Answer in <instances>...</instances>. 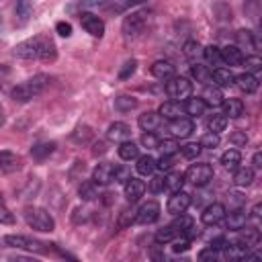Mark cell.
Here are the masks:
<instances>
[{
  "mask_svg": "<svg viewBox=\"0 0 262 262\" xmlns=\"http://www.w3.org/2000/svg\"><path fill=\"white\" fill-rule=\"evenodd\" d=\"M12 53L14 57H20V59H43V61H53L55 55H57V49H55V43L45 37V35H35L31 39H25L20 43H16L12 47Z\"/></svg>",
  "mask_w": 262,
  "mask_h": 262,
  "instance_id": "obj_1",
  "label": "cell"
},
{
  "mask_svg": "<svg viewBox=\"0 0 262 262\" xmlns=\"http://www.w3.org/2000/svg\"><path fill=\"white\" fill-rule=\"evenodd\" d=\"M49 82H51V78L47 74H35L33 78H29L23 84L14 86L12 92H10V96H12L14 102H29V100L37 98L49 86Z\"/></svg>",
  "mask_w": 262,
  "mask_h": 262,
  "instance_id": "obj_2",
  "label": "cell"
},
{
  "mask_svg": "<svg viewBox=\"0 0 262 262\" xmlns=\"http://www.w3.org/2000/svg\"><path fill=\"white\" fill-rule=\"evenodd\" d=\"M25 221H27V225L33 227L35 231L47 233V231H53V229H55V219H53V215H51L47 209H43V207H29V209H25Z\"/></svg>",
  "mask_w": 262,
  "mask_h": 262,
  "instance_id": "obj_3",
  "label": "cell"
},
{
  "mask_svg": "<svg viewBox=\"0 0 262 262\" xmlns=\"http://www.w3.org/2000/svg\"><path fill=\"white\" fill-rule=\"evenodd\" d=\"M149 20V12L147 10H135V12H129L125 18H123V35L125 39H135L143 33L145 25Z\"/></svg>",
  "mask_w": 262,
  "mask_h": 262,
  "instance_id": "obj_4",
  "label": "cell"
},
{
  "mask_svg": "<svg viewBox=\"0 0 262 262\" xmlns=\"http://www.w3.org/2000/svg\"><path fill=\"white\" fill-rule=\"evenodd\" d=\"M192 92V84L188 78H182V76H172L170 80H166V94L172 98V100H186Z\"/></svg>",
  "mask_w": 262,
  "mask_h": 262,
  "instance_id": "obj_5",
  "label": "cell"
},
{
  "mask_svg": "<svg viewBox=\"0 0 262 262\" xmlns=\"http://www.w3.org/2000/svg\"><path fill=\"white\" fill-rule=\"evenodd\" d=\"M4 246L16 248V250H27V252H37V254L47 252V248H45L47 244L33 239L29 235H4Z\"/></svg>",
  "mask_w": 262,
  "mask_h": 262,
  "instance_id": "obj_6",
  "label": "cell"
},
{
  "mask_svg": "<svg viewBox=\"0 0 262 262\" xmlns=\"http://www.w3.org/2000/svg\"><path fill=\"white\" fill-rule=\"evenodd\" d=\"M184 180H188L190 184L194 186H205L213 180V168L211 164H190L186 174H184Z\"/></svg>",
  "mask_w": 262,
  "mask_h": 262,
  "instance_id": "obj_7",
  "label": "cell"
},
{
  "mask_svg": "<svg viewBox=\"0 0 262 262\" xmlns=\"http://www.w3.org/2000/svg\"><path fill=\"white\" fill-rule=\"evenodd\" d=\"M158 219H160V205L156 201H147L135 211V223L149 225V223H156Z\"/></svg>",
  "mask_w": 262,
  "mask_h": 262,
  "instance_id": "obj_8",
  "label": "cell"
},
{
  "mask_svg": "<svg viewBox=\"0 0 262 262\" xmlns=\"http://www.w3.org/2000/svg\"><path fill=\"white\" fill-rule=\"evenodd\" d=\"M190 203H192V199H190L188 192H184V190H176V192H172V196L168 199V203H166V211H168L170 215H180V213H184V211L190 207Z\"/></svg>",
  "mask_w": 262,
  "mask_h": 262,
  "instance_id": "obj_9",
  "label": "cell"
},
{
  "mask_svg": "<svg viewBox=\"0 0 262 262\" xmlns=\"http://www.w3.org/2000/svg\"><path fill=\"white\" fill-rule=\"evenodd\" d=\"M168 131L172 133V137L186 139V137L194 131V121H192L190 117H178V119H172L170 125H168Z\"/></svg>",
  "mask_w": 262,
  "mask_h": 262,
  "instance_id": "obj_10",
  "label": "cell"
},
{
  "mask_svg": "<svg viewBox=\"0 0 262 262\" xmlns=\"http://www.w3.org/2000/svg\"><path fill=\"white\" fill-rule=\"evenodd\" d=\"M80 25L92 37H102L104 35V23H102V18L96 16V14H92V12H82L80 14Z\"/></svg>",
  "mask_w": 262,
  "mask_h": 262,
  "instance_id": "obj_11",
  "label": "cell"
},
{
  "mask_svg": "<svg viewBox=\"0 0 262 262\" xmlns=\"http://www.w3.org/2000/svg\"><path fill=\"white\" fill-rule=\"evenodd\" d=\"M174 217L176 219L170 223V227L176 231V235H182L186 239H190L192 235H196V227H194V223H192V219L188 215L180 213V215H174Z\"/></svg>",
  "mask_w": 262,
  "mask_h": 262,
  "instance_id": "obj_12",
  "label": "cell"
},
{
  "mask_svg": "<svg viewBox=\"0 0 262 262\" xmlns=\"http://www.w3.org/2000/svg\"><path fill=\"white\" fill-rule=\"evenodd\" d=\"M225 217V207L221 203H211L203 213H201V221L205 225H217L221 223Z\"/></svg>",
  "mask_w": 262,
  "mask_h": 262,
  "instance_id": "obj_13",
  "label": "cell"
},
{
  "mask_svg": "<svg viewBox=\"0 0 262 262\" xmlns=\"http://www.w3.org/2000/svg\"><path fill=\"white\" fill-rule=\"evenodd\" d=\"M113 176H115V166L108 164V162H100L94 172H92V180L98 184V186H106L113 182Z\"/></svg>",
  "mask_w": 262,
  "mask_h": 262,
  "instance_id": "obj_14",
  "label": "cell"
},
{
  "mask_svg": "<svg viewBox=\"0 0 262 262\" xmlns=\"http://www.w3.org/2000/svg\"><path fill=\"white\" fill-rule=\"evenodd\" d=\"M143 192H145V182H143V180L131 176V178L125 182V199H127L129 203H137V201L143 196Z\"/></svg>",
  "mask_w": 262,
  "mask_h": 262,
  "instance_id": "obj_15",
  "label": "cell"
},
{
  "mask_svg": "<svg viewBox=\"0 0 262 262\" xmlns=\"http://www.w3.org/2000/svg\"><path fill=\"white\" fill-rule=\"evenodd\" d=\"M20 166H23V160H20V156L18 154H14V151H10V149H2L0 151V170L2 172H16V170H20Z\"/></svg>",
  "mask_w": 262,
  "mask_h": 262,
  "instance_id": "obj_16",
  "label": "cell"
},
{
  "mask_svg": "<svg viewBox=\"0 0 262 262\" xmlns=\"http://www.w3.org/2000/svg\"><path fill=\"white\" fill-rule=\"evenodd\" d=\"M149 72H151L154 78L164 80V82L170 80L172 76H176V68L172 66V61H166V59H158V61H154L151 68H149Z\"/></svg>",
  "mask_w": 262,
  "mask_h": 262,
  "instance_id": "obj_17",
  "label": "cell"
},
{
  "mask_svg": "<svg viewBox=\"0 0 262 262\" xmlns=\"http://www.w3.org/2000/svg\"><path fill=\"white\" fill-rule=\"evenodd\" d=\"M233 84H237V88H239L242 92H246V94H252V92H256V90H258V86H260V80H258V76H256V74L244 72V74L235 76Z\"/></svg>",
  "mask_w": 262,
  "mask_h": 262,
  "instance_id": "obj_18",
  "label": "cell"
},
{
  "mask_svg": "<svg viewBox=\"0 0 262 262\" xmlns=\"http://www.w3.org/2000/svg\"><path fill=\"white\" fill-rule=\"evenodd\" d=\"M201 98H203L205 106H221V102H223L225 96H223V92H221L219 86H215V84H205Z\"/></svg>",
  "mask_w": 262,
  "mask_h": 262,
  "instance_id": "obj_19",
  "label": "cell"
},
{
  "mask_svg": "<svg viewBox=\"0 0 262 262\" xmlns=\"http://www.w3.org/2000/svg\"><path fill=\"white\" fill-rule=\"evenodd\" d=\"M158 113H160V117H162V119L172 121V119L182 117L184 106H182V102H180V100H166V102H162V104H160Z\"/></svg>",
  "mask_w": 262,
  "mask_h": 262,
  "instance_id": "obj_20",
  "label": "cell"
},
{
  "mask_svg": "<svg viewBox=\"0 0 262 262\" xmlns=\"http://www.w3.org/2000/svg\"><path fill=\"white\" fill-rule=\"evenodd\" d=\"M106 137L111 139V141H125V139H129L131 137V127L127 125V123H121V121H115V123H111L108 125V129H106Z\"/></svg>",
  "mask_w": 262,
  "mask_h": 262,
  "instance_id": "obj_21",
  "label": "cell"
},
{
  "mask_svg": "<svg viewBox=\"0 0 262 262\" xmlns=\"http://www.w3.org/2000/svg\"><path fill=\"white\" fill-rule=\"evenodd\" d=\"M221 59L227 66H242L244 63V51L237 45H225V47H221Z\"/></svg>",
  "mask_w": 262,
  "mask_h": 262,
  "instance_id": "obj_22",
  "label": "cell"
},
{
  "mask_svg": "<svg viewBox=\"0 0 262 262\" xmlns=\"http://www.w3.org/2000/svg\"><path fill=\"white\" fill-rule=\"evenodd\" d=\"M137 123H139V127H141L143 131H151V133H154V131L162 125V117H160L158 111H145V113L139 115Z\"/></svg>",
  "mask_w": 262,
  "mask_h": 262,
  "instance_id": "obj_23",
  "label": "cell"
},
{
  "mask_svg": "<svg viewBox=\"0 0 262 262\" xmlns=\"http://www.w3.org/2000/svg\"><path fill=\"white\" fill-rule=\"evenodd\" d=\"M233 80H235V76H233V72L227 70V68H215V70H211V82H213L215 86H219V88L231 86Z\"/></svg>",
  "mask_w": 262,
  "mask_h": 262,
  "instance_id": "obj_24",
  "label": "cell"
},
{
  "mask_svg": "<svg viewBox=\"0 0 262 262\" xmlns=\"http://www.w3.org/2000/svg\"><path fill=\"white\" fill-rule=\"evenodd\" d=\"M223 219H225V217H223ZM246 221H248V213L237 207V209H233V211L227 215L225 225H227V229H244V227H246Z\"/></svg>",
  "mask_w": 262,
  "mask_h": 262,
  "instance_id": "obj_25",
  "label": "cell"
},
{
  "mask_svg": "<svg viewBox=\"0 0 262 262\" xmlns=\"http://www.w3.org/2000/svg\"><path fill=\"white\" fill-rule=\"evenodd\" d=\"M221 106H223V111H225L223 115L229 117V119H237V117L244 115V102H242L239 98H223Z\"/></svg>",
  "mask_w": 262,
  "mask_h": 262,
  "instance_id": "obj_26",
  "label": "cell"
},
{
  "mask_svg": "<svg viewBox=\"0 0 262 262\" xmlns=\"http://www.w3.org/2000/svg\"><path fill=\"white\" fill-rule=\"evenodd\" d=\"M137 160V164H135V168H137V172L141 174V176H151L154 172H156V158L154 156H149V154H145V156H137L135 158Z\"/></svg>",
  "mask_w": 262,
  "mask_h": 262,
  "instance_id": "obj_27",
  "label": "cell"
},
{
  "mask_svg": "<svg viewBox=\"0 0 262 262\" xmlns=\"http://www.w3.org/2000/svg\"><path fill=\"white\" fill-rule=\"evenodd\" d=\"M117 151H119V158L125 160V162H131V160H135V158L139 156V147H137V143H133L131 139L121 141L119 147H117Z\"/></svg>",
  "mask_w": 262,
  "mask_h": 262,
  "instance_id": "obj_28",
  "label": "cell"
},
{
  "mask_svg": "<svg viewBox=\"0 0 262 262\" xmlns=\"http://www.w3.org/2000/svg\"><path fill=\"white\" fill-rule=\"evenodd\" d=\"M254 182V170L252 168H235L233 172V184L244 188V186H250Z\"/></svg>",
  "mask_w": 262,
  "mask_h": 262,
  "instance_id": "obj_29",
  "label": "cell"
},
{
  "mask_svg": "<svg viewBox=\"0 0 262 262\" xmlns=\"http://www.w3.org/2000/svg\"><path fill=\"white\" fill-rule=\"evenodd\" d=\"M137 104H139V100L135 96H129V94H119L115 98V108L119 113H129L133 108H137Z\"/></svg>",
  "mask_w": 262,
  "mask_h": 262,
  "instance_id": "obj_30",
  "label": "cell"
},
{
  "mask_svg": "<svg viewBox=\"0 0 262 262\" xmlns=\"http://www.w3.org/2000/svg\"><path fill=\"white\" fill-rule=\"evenodd\" d=\"M182 106H184V113H186L190 119H192V117H201V115L205 113V108H207L205 102H203V98H196V96H194V98H186V102H184Z\"/></svg>",
  "mask_w": 262,
  "mask_h": 262,
  "instance_id": "obj_31",
  "label": "cell"
},
{
  "mask_svg": "<svg viewBox=\"0 0 262 262\" xmlns=\"http://www.w3.org/2000/svg\"><path fill=\"white\" fill-rule=\"evenodd\" d=\"M14 12H16V20H18L20 25H25V23L31 18V12H33L31 0H16V2H14Z\"/></svg>",
  "mask_w": 262,
  "mask_h": 262,
  "instance_id": "obj_32",
  "label": "cell"
},
{
  "mask_svg": "<svg viewBox=\"0 0 262 262\" xmlns=\"http://www.w3.org/2000/svg\"><path fill=\"white\" fill-rule=\"evenodd\" d=\"M235 39H237V43H239V47H246V49H258L260 47V43H258V39H256V35L254 33H250V31H237L235 33Z\"/></svg>",
  "mask_w": 262,
  "mask_h": 262,
  "instance_id": "obj_33",
  "label": "cell"
},
{
  "mask_svg": "<svg viewBox=\"0 0 262 262\" xmlns=\"http://www.w3.org/2000/svg\"><path fill=\"white\" fill-rule=\"evenodd\" d=\"M182 184H184V174H180V172H168V174L164 176V186H166L170 192L182 190Z\"/></svg>",
  "mask_w": 262,
  "mask_h": 262,
  "instance_id": "obj_34",
  "label": "cell"
},
{
  "mask_svg": "<svg viewBox=\"0 0 262 262\" xmlns=\"http://www.w3.org/2000/svg\"><path fill=\"white\" fill-rule=\"evenodd\" d=\"M239 162H242V154L237 149H227V151L221 154V164L227 170H235L239 166Z\"/></svg>",
  "mask_w": 262,
  "mask_h": 262,
  "instance_id": "obj_35",
  "label": "cell"
},
{
  "mask_svg": "<svg viewBox=\"0 0 262 262\" xmlns=\"http://www.w3.org/2000/svg\"><path fill=\"white\" fill-rule=\"evenodd\" d=\"M182 53H184V57H186L188 61H192V63H194V61L203 55V47H201L196 41H192V39H190V41H186V43L182 45Z\"/></svg>",
  "mask_w": 262,
  "mask_h": 262,
  "instance_id": "obj_36",
  "label": "cell"
},
{
  "mask_svg": "<svg viewBox=\"0 0 262 262\" xmlns=\"http://www.w3.org/2000/svg\"><path fill=\"white\" fill-rule=\"evenodd\" d=\"M78 192H80V199L82 201H92V199L98 196V184L94 180H86V182L80 184Z\"/></svg>",
  "mask_w": 262,
  "mask_h": 262,
  "instance_id": "obj_37",
  "label": "cell"
},
{
  "mask_svg": "<svg viewBox=\"0 0 262 262\" xmlns=\"http://www.w3.org/2000/svg\"><path fill=\"white\" fill-rule=\"evenodd\" d=\"M190 72H192V76L196 78V82H201V84H211V70H209L207 66L194 61V66L190 68Z\"/></svg>",
  "mask_w": 262,
  "mask_h": 262,
  "instance_id": "obj_38",
  "label": "cell"
},
{
  "mask_svg": "<svg viewBox=\"0 0 262 262\" xmlns=\"http://www.w3.org/2000/svg\"><path fill=\"white\" fill-rule=\"evenodd\" d=\"M203 57L211 63V66H223V59H221V49L217 45H209L203 49Z\"/></svg>",
  "mask_w": 262,
  "mask_h": 262,
  "instance_id": "obj_39",
  "label": "cell"
},
{
  "mask_svg": "<svg viewBox=\"0 0 262 262\" xmlns=\"http://www.w3.org/2000/svg\"><path fill=\"white\" fill-rule=\"evenodd\" d=\"M225 127H227V117L225 115H213L209 121H207V129L211 131V133H221V131H225Z\"/></svg>",
  "mask_w": 262,
  "mask_h": 262,
  "instance_id": "obj_40",
  "label": "cell"
},
{
  "mask_svg": "<svg viewBox=\"0 0 262 262\" xmlns=\"http://www.w3.org/2000/svg\"><path fill=\"white\" fill-rule=\"evenodd\" d=\"M53 149H55V143H53V141H43V143H37V145L31 149V154H33V158L43 160V158H47L49 154H53Z\"/></svg>",
  "mask_w": 262,
  "mask_h": 262,
  "instance_id": "obj_41",
  "label": "cell"
},
{
  "mask_svg": "<svg viewBox=\"0 0 262 262\" xmlns=\"http://www.w3.org/2000/svg\"><path fill=\"white\" fill-rule=\"evenodd\" d=\"M92 137H94V133H92V129H90L88 125H80V127H76V131L72 133V139H74L76 143H88Z\"/></svg>",
  "mask_w": 262,
  "mask_h": 262,
  "instance_id": "obj_42",
  "label": "cell"
},
{
  "mask_svg": "<svg viewBox=\"0 0 262 262\" xmlns=\"http://www.w3.org/2000/svg\"><path fill=\"white\" fill-rule=\"evenodd\" d=\"M154 239H156L158 244H170V242H174V239H176V231H174L170 225H168V227H162V229H158V231H156Z\"/></svg>",
  "mask_w": 262,
  "mask_h": 262,
  "instance_id": "obj_43",
  "label": "cell"
},
{
  "mask_svg": "<svg viewBox=\"0 0 262 262\" xmlns=\"http://www.w3.org/2000/svg\"><path fill=\"white\" fill-rule=\"evenodd\" d=\"M0 223L2 225H12L14 223V213L8 209V205L4 203L2 196H0Z\"/></svg>",
  "mask_w": 262,
  "mask_h": 262,
  "instance_id": "obj_44",
  "label": "cell"
},
{
  "mask_svg": "<svg viewBox=\"0 0 262 262\" xmlns=\"http://www.w3.org/2000/svg\"><path fill=\"white\" fill-rule=\"evenodd\" d=\"M244 63H246V72H250V74H258L262 70V59L258 55L244 57Z\"/></svg>",
  "mask_w": 262,
  "mask_h": 262,
  "instance_id": "obj_45",
  "label": "cell"
},
{
  "mask_svg": "<svg viewBox=\"0 0 262 262\" xmlns=\"http://www.w3.org/2000/svg\"><path fill=\"white\" fill-rule=\"evenodd\" d=\"M199 145H201V147H207V149H215V147L219 145V135L209 131V133H205V135L201 137Z\"/></svg>",
  "mask_w": 262,
  "mask_h": 262,
  "instance_id": "obj_46",
  "label": "cell"
},
{
  "mask_svg": "<svg viewBox=\"0 0 262 262\" xmlns=\"http://www.w3.org/2000/svg\"><path fill=\"white\" fill-rule=\"evenodd\" d=\"M158 147L164 156H174L178 151V143L174 139H164V141H158Z\"/></svg>",
  "mask_w": 262,
  "mask_h": 262,
  "instance_id": "obj_47",
  "label": "cell"
},
{
  "mask_svg": "<svg viewBox=\"0 0 262 262\" xmlns=\"http://www.w3.org/2000/svg\"><path fill=\"white\" fill-rule=\"evenodd\" d=\"M135 68H137V61H135V59H127V61L123 63V68L119 70V78H121V80L131 78L133 72H135Z\"/></svg>",
  "mask_w": 262,
  "mask_h": 262,
  "instance_id": "obj_48",
  "label": "cell"
},
{
  "mask_svg": "<svg viewBox=\"0 0 262 262\" xmlns=\"http://www.w3.org/2000/svg\"><path fill=\"white\" fill-rule=\"evenodd\" d=\"M201 149H203V147H201L199 143H186V145H182V147H180L182 156H184V158H188V160H194V158L201 154Z\"/></svg>",
  "mask_w": 262,
  "mask_h": 262,
  "instance_id": "obj_49",
  "label": "cell"
},
{
  "mask_svg": "<svg viewBox=\"0 0 262 262\" xmlns=\"http://www.w3.org/2000/svg\"><path fill=\"white\" fill-rule=\"evenodd\" d=\"M147 188H149L151 194H160V192H164V188H166V186H164V176H151Z\"/></svg>",
  "mask_w": 262,
  "mask_h": 262,
  "instance_id": "obj_50",
  "label": "cell"
},
{
  "mask_svg": "<svg viewBox=\"0 0 262 262\" xmlns=\"http://www.w3.org/2000/svg\"><path fill=\"white\" fill-rule=\"evenodd\" d=\"M133 221H135V211H133V209H123V211H121V217H119V223H117V225L123 229V227L131 225Z\"/></svg>",
  "mask_w": 262,
  "mask_h": 262,
  "instance_id": "obj_51",
  "label": "cell"
},
{
  "mask_svg": "<svg viewBox=\"0 0 262 262\" xmlns=\"http://www.w3.org/2000/svg\"><path fill=\"white\" fill-rule=\"evenodd\" d=\"M229 143H233L235 147H242V145L248 143V135H246L244 131H233V133L229 135Z\"/></svg>",
  "mask_w": 262,
  "mask_h": 262,
  "instance_id": "obj_52",
  "label": "cell"
},
{
  "mask_svg": "<svg viewBox=\"0 0 262 262\" xmlns=\"http://www.w3.org/2000/svg\"><path fill=\"white\" fill-rule=\"evenodd\" d=\"M141 145L143 147H158V137L151 133V131H145L141 135Z\"/></svg>",
  "mask_w": 262,
  "mask_h": 262,
  "instance_id": "obj_53",
  "label": "cell"
},
{
  "mask_svg": "<svg viewBox=\"0 0 262 262\" xmlns=\"http://www.w3.org/2000/svg\"><path fill=\"white\" fill-rule=\"evenodd\" d=\"M129 178H131V174H129V170H127V168H123V166H121V168H117V166H115V176H113V180H115V182H127Z\"/></svg>",
  "mask_w": 262,
  "mask_h": 262,
  "instance_id": "obj_54",
  "label": "cell"
},
{
  "mask_svg": "<svg viewBox=\"0 0 262 262\" xmlns=\"http://www.w3.org/2000/svg\"><path fill=\"white\" fill-rule=\"evenodd\" d=\"M143 2H145V0H115V10H125V8L143 4Z\"/></svg>",
  "mask_w": 262,
  "mask_h": 262,
  "instance_id": "obj_55",
  "label": "cell"
},
{
  "mask_svg": "<svg viewBox=\"0 0 262 262\" xmlns=\"http://www.w3.org/2000/svg\"><path fill=\"white\" fill-rule=\"evenodd\" d=\"M55 31H57V35H61V37H70V35H72V25L66 23V20H59V23L55 25Z\"/></svg>",
  "mask_w": 262,
  "mask_h": 262,
  "instance_id": "obj_56",
  "label": "cell"
},
{
  "mask_svg": "<svg viewBox=\"0 0 262 262\" xmlns=\"http://www.w3.org/2000/svg\"><path fill=\"white\" fill-rule=\"evenodd\" d=\"M217 256H219V254H217V250H215V248H211V246L199 252V260H211V262H213Z\"/></svg>",
  "mask_w": 262,
  "mask_h": 262,
  "instance_id": "obj_57",
  "label": "cell"
},
{
  "mask_svg": "<svg viewBox=\"0 0 262 262\" xmlns=\"http://www.w3.org/2000/svg\"><path fill=\"white\" fill-rule=\"evenodd\" d=\"M172 164H174V160H172V156H164V154H162V158H160V162H156V166H158L160 170H170V168H172Z\"/></svg>",
  "mask_w": 262,
  "mask_h": 262,
  "instance_id": "obj_58",
  "label": "cell"
},
{
  "mask_svg": "<svg viewBox=\"0 0 262 262\" xmlns=\"http://www.w3.org/2000/svg\"><path fill=\"white\" fill-rule=\"evenodd\" d=\"M188 248H190V242H188L186 237H184L182 242H174V246H172V250H174V252H186Z\"/></svg>",
  "mask_w": 262,
  "mask_h": 262,
  "instance_id": "obj_59",
  "label": "cell"
},
{
  "mask_svg": "<svg viewBox=\"0 0 262 262\" xmlns=\"http://www.w3.org/2000/svg\"><path fill=\"white\" fill-rule=\"evenodd\" d=\"M227 244H229V242H227L225 237H215V239L211 242V248H215V250L219 252V250H223V248H225Z\"/></svg>",
  "mask_w": 262,
  "mask_h": 262,
  "instance_id": "obj_60",
  "label": "cell"
},
{
  "mask_svg": "<svg viewBox=\"0 0 262 262\" xmlns=\"http://www.w3.org/2000/svg\"><path fill=\"white\" fill-rule=\"evenodd\" d=\"M252 164H254V168H256V170H260V168H262V151H260V149L254 154V158H252Z\"/></svg>",
  "mask_w": 262,
  "mask_h": 262,
  "instance_id": "obj_61",
  "label": "cell"
},
{
  "mask_svg": "<svg viewBox=\"0 0 262 262\" xmlns=\"http://www.w3.org/2000/svg\"><path fill=\"white\" fill-rule=\"evenodd\" d=\"M260 211H262V207H260V203H256V205H254V209H252V215H254V217H256V219H258V217H260V215H262V213H260Z\"/></svg>",
  "mask_w": 262,
  "mask_h": 262,
  "instance_id": "obj_62",
  "label": "cell"
},
{
  "mask_svg": "<svg viewBox=\"0 0 262 262\" xmlns=\"http://www.w3.org/2000/svg\"><path fill=\"white\" fill-rule=\"evenodd\" d=\"M4 125V108H2V104H0V127Z\"/></svg>",
  "mask_w": 262,
  "mask_h": 262,
  "instance_id": "obj_63",
  "label": "cell"
}]
</instances>
